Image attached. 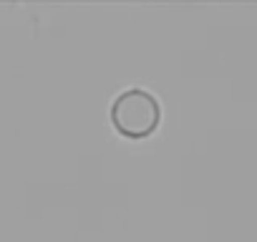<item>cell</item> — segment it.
Wrapping results in <instances>:
<instances>
[{
    "label": "cell",
    "instance_id": "obj_1",
    "mask_svg": "<svg viewBox=\"0 0 257 242\" xmlns=\"http://www.w3.org/2000/svg\"><path fill=\"white\" fill-rule=\"evenodd\" d=\"M159 118H162V106L144 88H126L123 93L116 96L111 106L113 127L123 137H132V139L149 137L159 127Z\"/></svg>",
    "mask_w": 257,
    "mask_h": 242
}]
</instances>
